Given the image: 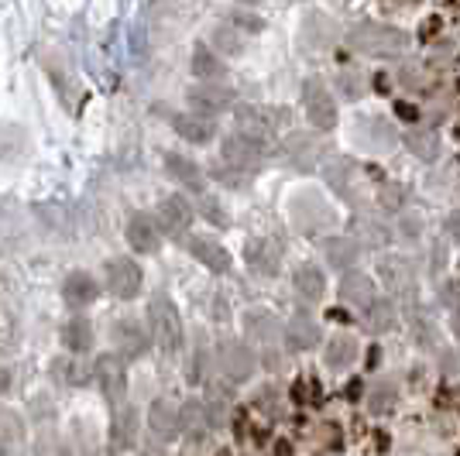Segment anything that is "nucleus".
I'll return each instance as SVG.
<instances>
[{
	"instance_id": "nucleus-29",
	"label": "nucleus",
	"mask_w": 460,
	"mask_h": 456,
	"mask_svg": "<svg viewBox=\"0 0 460 456\" xmlns=\"http://www.w3.org/2000/svg\"><path fill=\"white\" fill-rule=\"evenodd\" d=\"M62 346L69 350V354H86L90 346H93V323L90 320H83V316H73L69 323L62 326Z\"/></svg>"
},
{
	"instance_id": "nucleus-44",
	"label": "nucleus",
	"mask_w": 460,
	"mask_h": 456,
	"mask_svg": "<svg viewBox=\"0 0 460 456\" xmlns=\"http://www.w3.org/2000/svg\"><path fill=\"white\" fill-rule=\"evenodd\" d=\"M230 21H234V28H237V31H251V35H258V31L265 28V21L258 18V14H251V11H244V7L230 11Z\"/></svg>"
},
{
	"instance_id": "nucleus-8",
	"label": "nucleus",
	"mask_w": 460,
	"mask_h": 456,
	"mask_svg": "<svg viewBox=\"0 0 460 456\" xmlns=\"http://www.w3.org/2000/svg\"><path fill=\"white\" fill-rule=\"evenodd\" d=\"M114 354H120L124 361L145 357L152 350V329L137 323V320H117L114 323Z\"/></svg>"
},
{
	"instance_id": "nucleus-40",
	"label": "nucleus",
	"mask_w": 460,
	"mask_h": 456,
	"mask_svg": "<svg viewBox=\"0 0 460 456\" xmlns=\"http://www.w3.org/2000/svg\"><path fill=\"white\" fill-rule=\"evenodd\" d=\"M207 367H210V350H207L203 337H196V354H192L190 367H186V378H190V384H199V381L207 378Z\"/></svg>"
},
{
	"instance_id": "nucleus-60",
	"label": "nucleus",
	"mask_w": 460,
	"mask_h": 456,
	"mask_svg": "<svg viewBox=\"0 0 460 456\" xmlns=\"http://www.w3.org/2000/svg\"><path fill=\"white\" fill-rule=\"evenodd\" d=\"M450 329H454V337H457V340H460V312H457V316H454V320H450Z\"/></svg>"
},
{
	"instance_id": "nucleus-16",
	"label": "nucleus",
	"mask_w": 460,
	"mask_h": 456,
	"mask_svg": "<svg viewBox=\"0 0 460 456\" xmlns=\"http://www.w3.org/2000/svg\"><path fill=\"white\" fill-rule=\"evenodd\" d=\"M148 425H152V433L158 439L172 443V439L182 433V418H179V408H175V401L155 399L152 405H148Z\"/></svg>"
},
{
	"instance_id": "nucleus-35",
	"label": "nucleus",
	"mask_w": 460,
	"mask_h": 456,
	"mask_svg": "<svg viewBox=\"0 0 460 456\" xmlns=\"http://www.w3.org/2000/svg\"><path fill=\"white\" fill-rule=\"evenodd\" d=\"M203 408H207V422H210V429L227 425L230 422V391L210 388V395H207V401H203Z\"/></svg>"
},
{
	"instance_id": "nucleus-22",
	"label": "nucleus",
	"mask_w": 460,
	"mask_h": 456,
	"mask_svg": "<svg viewBox=\"0 0 460 456\" xmlns=\"http://www.w3.org/2000/svg\"><path fill=\"white\" fill-rule=\"evenodd\" d=\"M172 127H175V134H179L182 141H190V145H210L213 137H217V124H213L210 117H199V114H192V110L175 114Z\"/></svg>"
},
{
	"instance_id": "nucleus-42",
	"label": "nucleus",
	"mask_w": 460,
	"mask_h": 456,
	"mask_svg": "<svg viewBox=\"0 0 460 456\" xmlns=\"http://www.w3.org/2000/svg\"><path fill=\"white\" fill-rule=\"evenodd\" d=\"M52 378H56L58 384H69V388H76L79 381H83V371H79L76 357H58V361L52 364Z\"/></svg>"
},
{
	"instance_id": "nucleus-33",
	"label": "nucleus",
	"mask_w": 460,
	"mask_h": 456,
	"mask_svg": "<svg viewBox=\"0 0 460 456\" xmlns=\"http://www.w3.org/2000/svg\"><path fill=\"white\" fill-rule=\"evenodd\" d=\"M179 418H182V429L190 433V439H196V443H203V439H207L210 422H207V408H203V401H186V405L179 408Z\"/></svg>"
},
{
	"instance_id": "nucleus-23",
	"label": "nucleus",
	"mask_w": 460,
	"mask_h": 456,
	"mask_svg": "<svg viewBox=\"0 0 460 456\" xmlns=\"http://www.w3.org/2000/svg\"><path fill=\"white\" fill-rule=\"evenodd\" d=\"M292 216H296V224H299V227L316 230L330 220V209H326V203L316 196V192H303V196H296V199H292Z\"/></svg>"
},
{
	"instance_id": "nucleus-31",
	"label": "nucleus",
	"mask_w": 460,
	"mask_h": 456,
	"mask_svg": "<svg viewBox=\"0 0 460 456\" xmlns=\"http://www.w3.org/2000/svg\"><path fill=\"white\" fill-rule=\"evenodd\" d=\"M395 323H399V312H395V305L388 303V299H375L365 309V326L371 333H392Z\"/></svg>"
},
{
	"instance_id": "nucleus-26",
	"label": "nucleus",
	"mask_w": 460,
	"mask_h": 456,
	"mask_svg": "<svg viewBox=\"0 0 460 456\" xmlns=\"http://www.w3.org/2000/svg\"><path fill=\"white\" fill-rule=\"evenodd\" d=\"M292 285L299 292V299L303 303H323V292H326V278L323 271L316 265H299L296 267V275H292Z\"/></svg>"
},
{
	"instance_id": "nucleus-41",
	"label": "nucleus",
	"mask_w": 460,
	"mask_h": 456,
	"mask_svg": "<svg viewBox=\"0 0 460 456\" xmlns=\"http://www.w3.org/2000/svg\"><path fill=\"white\" fill-rule=\"evenodd\" d=\"M199 213H203V220L213 224V227H227L230 224V209L220 203V199H213V196H203L199 199Z\"/></svg>"
},
{
	"instance_id": "nucleus-10",
	"label": "nucleus",
	"mask_w": 460,
	"mask_h": 456,
	"mask_svg": "<svg viewBox=\"0 0 460 456\" xmlns=\"http://www.w3.org/2000/svg\"><path fill=\"white\" fill-rule=\"evenodd\" d=\"M124 237H128V244H131L137 254H155L158 244H162L158 220L148 216V213H131V216H128V227H124Z\"/></svg>"
},
{
	"instance_id": "nucleus-1",
	"label": "nucleus",
	"mask_w": 460,
	"mask_h": 456,
	"mask_svg": "<svg viewBox=\"0 0 460 456\" xmlns=\"http://www.w3.org/2000/svg\"><path fill=\"white\" fill-rule=\"evenodd\" d=\"M148 329H152L162 354L175 357L182 350V320H179V309L165 292H155L152 303H148Z\"/></svg>"
},
{
	"instance_id": "nucleus-56",
	"label": "nucleus",
	"mask_w": 460,
	"mask_h": 456,
	"mask_svg": "<svg viewBox=\"0 0 460 456\" xmlns=\"http://www.w3.org/2000/svg\"><path fill=\"white\" fill-rule=\"evenodd\" d=\"M347 399H361V381H350V388H347Z\"/></svg>"
},
{
	"instance_id": "nucleus-30",
	"label": "nucleus",
	"mask_w": 460,
	"mask_h": 456,
	"mask_svg": "<svg viewBox=\"0 0 460 456\" xmlns=\"http://www.w3.org/2000/svg\"><path fill=\"white\" fill-rule=\"evenodd\" d=\"M244 258H248V265L254 267L258 275H275V271H279V261H282L279 244H271V241H251L248 250H244Z\"/></svg>"
},
{
	"instance_id": "nucleus-7",
	"label": "nucleus",
	"mask_w": 460,
	"mask_h": 456,
	"mask_svg": "<svg viewBox=\"0 0 460 456\" xmlns=\"http://www.w3.org/2000/svg\"><path fill=\"white\" fill-rule=\"evenodd\" d=\"M141 282H145V271L137 267V261L131 258H114V261H107V288H111V295L117 299H137V292H141Z\"/></svg>"
},
{
	"instance_id": "nucleus-52",
	"label": "nucleus",
	"mask_w": 460,
	"mask_h": 456,
	"mask_svg": "<svg viewBox=\"0 0 460 456\" xmlns=\"http://www.w3.org/2000/svg\"><path fill=\"white\" fill-rule=\"evenodd\" d=\"M447 233H450V241L460 248V209H454V213L447 216Z\"/></svg>"
},
{
	"instance_id": "nucleus-27",
	"label": "nucleus",
	"mask_w": 460,
	"mask_h": 456,
	"mask_svg": "<svg viewBox=\"0 0 460 456\" xmlns=\"http://www.w3.org/2000/svg\"><path fill=\"white\" fill-rule=\"evenodd\" d=\"M323 254L330 267H337V271H354L361 248L354 244V237H330L323 244Z\"/></svg>"
},
{
	"instance_id": "nucleus-3",
	"label": "nucleus",
	"mask_w": 460,
	"mask_h": 456,
	"mask_svg": "<svg viewBox=\"0 0 460 456\" xmlns=\"http://www.w3.org/2000/svg\"><path fill=\"white\" fill-rule=\"evenodd\" d=\"M303 110H306L309 124L316 131H330L337 124V103H333L330 90L323 86V79L309 76L303 83Z\"/></svg>"
},
{
	"instance_id": "nucleus-34",
	"label": "nucleus",
	"mask_w": 460,
	"mask_h": 456,
	"mask_svg": "<svg viewBox=\"0 0 460 456\" xmlns=\"http://www.w3.org/2000/svg\"><path fill=\"white\" fill-rule=\"evenodd\" d=\"M405 148L422 158V162H437L440 158V137L433 131H420V127H412V131L405 134Z\"/></svg>"
},
{
	"instance_id": "nucleus-43",
	"label": "nucleus",
	"mask_w": 460,
	"mask_h": 456,
	"mask_svg": "<svg viewBox=\"0 0 460 456\" xmlns=\"http://www.w3.org/2000/svg\"><path fill=\"white\" fill-rule=\"evenodd\" d=\"M367 127L375 134V137H371V148H385V152H388V148L395 145V131H392V124H385L382 117H371Z\"/></svg>"
},
{
	"instance_id": "nucleus-11",
	"label": "nucleus",
	"mask_w": 460,
	"mask_h": 456,
	"mask_svg": "<svg viewBox=\"0 0 460 456\" xmlns=\"http://www.w3.org/2000/svg\"><path fill=\"white\" fill-rule=\"evenodd\" d=\"M350 41L358 52H371V56H382L388 48H399L402 45V35L392 31V28H378V24H361L350 31Z\"/></svg>"
},
{
	"instance_id": "nucleus-4",
	"label": "nucleus",
	"mask_w": 460,
	"mask_h": 456,
	"mask_svg": "<svg viewBox=\"0 0 460 456\" xmlns=\"http://www.w3.org/2000/svg\"><path fill=\"white\" fill-rule=\"evenodd\" d=\"M93 378L107 401H120L128 395V361L120 354H100L93 361Z\"/></svg>"
},
{
	"instance_id": "nucleus-9",
	"label": "nucleus",
	"mask_w": 460,
	"mask_h": 456,
	"mask_svg": "<svg viewBox=\"0 0 460 456\" xmlns=\"http://www.w3.org/2000/svg\"><path fill=\"white\" fill-rule=\"evenodd\" d=\"M186 250H190L203 267H210L213 275H227L230 271V250L224 248L220 241L207 237V233H192V237H186Z\"/></svg>"
},
{
	"instance_id": "nucleus-24",
	"label": "nucleus",
	"mask_w": 460,
	"mask_h": 456,
	"mask_svg": "<svg viewBox=\"0 0 460 456\" xmlns=\"http://www.w3.org/2000/svg\"><path fill=\"white\" fill-rule=\"evenodd\" d=\"M24 418L14 408H0V456H14L24 446Z\"/></svg>"
},
{
	"instance_id": "nucleus-58",
	"label": "nucleus",
	"mask_w": 460,
	"mask_h": 456,
	"mask_svg": "<svg viewBox=\"0 0 460 456\" xmlns=\"http://www.w3.org/2000/svg\"><path fill=\"white\" fill-rule=\"evenodd\" d=\"M375 90H378V93H388V76H375Z\"/></svg>"
},
{
	"instance_id": "nucleus-21",
	"label": "nucleus",
	"mask_w": 460,
	"mask_h": 456,
	"mask_svg": "<svg viewBox=\"0 0 460 456\" xmlns=\"http://www.w3.org/2000/svg\"><path fill=\"white\" fill-rule=\"evenodd\" d=\"M286 343L288 350H296V354H306V350H313V346H320V340H323V329H320V323L316 320H309V316H296L292 323L286 326Z\"/></svg>"
},
{
	"instance_id": "nucleus-61",
	"label": "nucleus",
	"mask_w": 460,
	"mask_h": 456,
	"mask_svg": "<svg viewBox=\"0 0 460 456\" xmlns=\"http://www.w3.org/2000/svg\"><path fill=\"white\" fill-rule=\"evenodd\" d=\"M217 456H230V450H220V453H217Z\"/></svg>"
},
{
	"instance_id": "nucleus-15",
	"label": "nucleus",
	"mask_w": 460,
	"mask_h": 456,
	"mask_svg": "<svg viewBox=\"0 0 460 456\" xmlns=\"http://www.w3.org/2000/svg\"><path fill=\"white\" fill-rule=\"evenodd\" d=\"M100 295V282H96L90 271H69L66 282H62V303L73 305V309H86V305L96 303Z\"/></svg>"
},
{
	"instance_id": "nucleus-18",
	"label": "nucleus",
	"mask_w": 460,
	"mask_h": 456,
	"mask_svg": "<svg viewBox=\"0 0 460 456\" xmlns=\"http://www.w3.org/2000/svg\"><path fill=\"white\" fill-rule=\"evenodd\" d=\"M323 364L333 371V374H344L358 364V340L350 333H337L330 337L323 346Z\"/></svg>"
},
{
	"instance_id": "nucleus-47",
	"label": "nucleus",
	"mask_w": 460,
	"mask_h": 456,
	"mask_svg": "<svg viewBox=\"0 0 460 456\" xmlns=\"http://www.w3.org/2000/svg\"><path fill=\"white\" fill-rule=\"evenodd\" d=\"M378 203H382L385 209H402V203H405L402 186H392V182H385L382 192H378Z\"/></svg>"
},
{
	"instance_id": "nucleus-2",
	"label": "nucleus",
	"mask_w": 460,
	"mask_h": 456,
	"mask_svg": "<svg viewBox=\"0 0 460 456\" xmlns=\"http://www.w3.org/2000/svg\"><path fill=\"white\" fill-rule=\"evenodd\" d=\"M213 361H217V367H220L234 384H244V381L254 374V367H258L254 350H251L244 340H237V337H224V340L217 343Z\"/></svg>"
},
{
	"instance_id": "nucleus-49",
	"label": "nucleus",
	"mask_w": 460,
	"mask_h": 456,
	"mask_svg": "<svg viewBox=\"0 0 460 456\" xmlns=\"http://www.w3.org/2000/svg\"><path fill=\"white\" fill-rule=\"evenodd\" d=\"M361 83H365L361 76H354V73H344V76H341V90H344V96L358 100V96L365 93V86H361Z\"/></svg>"
},
{
	"instance_id": "nucleus-32",
	"label": "nucleus",
	"mask_w": 460,
	"mask_h": 456,
	"mask_svg": "<svg viewBox=\"0 0 460 456\" xmlns=\"http://www.w3.org/2000/svg\"><path fill=\"white\" fill-rule=\"evenodd\" d=\"M350 175H354V165H350V158H344V154H333L326 162L323 179L337 196H350Z\"/></svg>"
},
{
	"instance_id": "nucleus-53",
	"label": "nucleus",
	"mask_w": 460,
	"mask_h": 456,
	"mask_svg": "<svg viewBox=\"0 0 460 456\" xmlns=\"http://www.w3.org/2000/svg\"><path fill=\"white\" fill-rule=\"evenodd\" d=\"M437 31H440V18H429V21H426V24L420 28V39L429 41L433 35H437Z\"/></svg>"
},
{
	"instance_id": "nucleus-19",
	"label": "nucleus",
	"mask_w": 460,
	"mask_h": 456,
	"mask_svg": "<svg viewBox=\"0 0 460 456\" xmlns=\"http://www.w3.org/2000/svg\"><path fill=\"white\" fill-rule=\"evenodd\" d=\"M165 171L172 175L179 186H186V189L196 192V196H203V192H207V179H203V171H199V165H196L192 158H186V154L165 152Z\"/></svg>"
},
{
	"instance_id": "nucleus-59",
	"label": "nucleus",
	"mask_w": 460,
	"mask_h": 456,
	"mask_svg": "<svg viewBox=\"0 0 460 456\" xmlns=\"http://www.w3.org/2000/svg\"><path fill=\"white\" fill-rule=\"evenodd\" d=\"M137 456H165V450H158V446H148V450H141Z\"/></svg>"
},
{
	"instance_id": "nucleus-45",
	"label": "nucleus",
	"mask_w": 460,
	"mask_h": 456,
	"mask_svg": "<svg viewBox=\"0 0 460 456\" xmlns=\"http://www.w3.org/2000/svg\"><path fill=\"white\" fill-rule=\"evenodd\" d=\"M440 305L443 309H454V316L460 312V278H447L440 285Z\"/></svg>"
},
{
	"instance_id": "nucleus-51",
	"label": "nucleus",
	"mask_w": 460,
	"mask_h": 456,
	"mask_svg": "<svg viewBox=\"0 0 460 456\" xmlns=\"http://www.w3.org/2000/svg\"><path fill=\"white\" fill-rule=\"evenodd\" d=\"M395 117L405 120V124H416V120H420V107L409 103V100H399V103H395Z\"/></svg>"
},
{
	"instance_id": "nucleus-25",
	"label": "nucleus",
	"mask_w": 460,
	"mask_h": 456,
	"mask_svg": "<svg viewBox=\"0 0 460 456\" xmlns=\"http://www.w3.org/2000/svg\"><path fill=\"white\" fill-rule=\"evenodd\" d=\"M241 323H244L251 340H261V343H275L282 333H286V326L279 323L271 312H265V309H248Z\"/></svg>"
},
{
	"instance_id": "nucleus-55",
	"label": "nucleus",
	"mask_w": 460,
	"mask_h": 456,
	"mask_svg": "<svg viewBox=\"0 0 460 456\" xmlns=\"http://www.w3.org/2000/svg\"><path fill=\"white\" fill-rule=\"evenodd\" d=\"M405 233H409V237L420 233V220H416V216H405Z\"/></svg>"
},
{
	"instance_id": "nucleus-39",
	"label": "nucleus",
	"mask_w": 460,
	"mask_h": 456,
	"mask_svg": "<svg viewBox=\"0 0 460 456\" xmlns=\"http://www.w3.org/2000/svg\"><path fill=\"white\" fill-rule=\"evenodd\" d=\"M409 323H412V337H416L420 346H433V343H437V333H433L437 326H433V320H429L426 312L412 309V312H409Z\"/></svg>"
},
{
	"instance_id": "nucleus-38",
	"label": "nucleus",
	"mask_w": 460,
	"mask_h": 456,
	"mask_svg": "<svg viewBox=\"0 0 460 456\" xmlns=\"http://www.w3.org/2000/svg\"><path fill=\"white\" fill-rule=\"evenodd\" d=\"M213 45H217V56H241V31L234 24H224L213 31Z\"/></svg>"
},
{
	"instance_id": "nucleus-37",
	"label": "nucleus",
	"mask_w": 460,
	"mask_h": 456,
	"mask_svg": "<svg viewBox=\"0 0 460 456\" xmlns=\"http://www.w3.org/2000/svg\"><path fill=\"white\" fill-rule=\"evenodd\" d=\"M237 124H241V134H248V137H258V141H261V137L271 131L275 120L261 114L258 107H241V110H237Z\"/></svg>"
},
{
	"instance_id": "nucleus-48",
	"label": "nucleus",
	"mask_w": 460,
	"mask_h": 456,
	"mask_svg": "<svg viewBox=\"0 0 460 456\" xmlns=\"http://www.w3.org/2000/svg\"><path fill=\"white\" fill-rule=\"evenodd\" d=\"M437 367H440V374H447V378H450V374H457V371H460L457 354H454V350H447V346H443L440 354H437Z\"/></svg>"
},
{
	"instance_id": "nucleus-5",
	"label": "nucleus",
	"mask_w": 460,
	"mask_h": 456,
	"mask_svg": "<svg viewBox=\"0 0 460 456\" xmlns=\"http://www.w3.org/2000/svg\"><path fill=\"white\" fill-rule=\"evenodd\" d=\"M220 158L227 162L230 169H258L261 165V158H265V148H261V141L258 137H248V134H227L224 137V145H220Z\"/></svg>"
},
{
	"instance_id": "nucleus-12",
	"label": "nucleus",
	"mask_w": 460,
	"mask_h": 456,
	"mask_svg": "<svg viewBox=\"0 0 460 456\" xmlns=\"http://www.w3.org/2000/svg\"><path fill=\"white\" fill-rule=\"evenodd\" d=\"M378 275H382V282L388 292H395V295H416L412 267H409V261L399 258V254H385L382 261H378Z\"/></svg>"
},
{
	"instance_id": "nucleus-50",
	"label": "nucleus",
	"mask_w": 460,
	"mask_h": 456,
	"mask_svg": "<svg viewBox=\"0 0 460 456\" xmlns=\"http://www.w3.org/2000/svg\"><path fill=\"white\" fill-rule=\"evenodd\" d=\"M35 456H69V453H66V446H62L58 439L45 436V439L39 443V450H35Z\"/></svg>"
},
{
	"instance_id": "nucleus-46",
	"label": "nucleus",
	"mask_w": 460,
	"mask_h": 456,
	"mask_svg": "<svg viewBox=\"0 0 460 456\" xmlns=\"http://www.w3.org/2000/svg\"><path fill=\"white\" fill-rule=\"evenodd\" d=\"M286 148H288V154H292V162H296L299 169H306L309 158H313V145H309V141H303V137H288Z\"/></svg>"
},
{
	"instance_id": "nucleus-57",
	"label": "nucleus",
	"mask_w": 460,
	"mask_h": 456,
	"mask_svg": "<svg viewBox=\"0 0 460 456\" xmlns=\"http://www.w3.org/2000/svg\"><path fill=\"white\" fill-rule=\"evenodd\" d=\"M378 357H382V350L371 346V350H367V367H378Z\"/></svg>"
},
{
	"instance_id": "nucleus-13",
	"label": "nucleus",
	"mask_w": 460,
	"mask_h": 456,
	"mask_svg": "<svg viewBox=\"0 0 460 456\" xmlns=\"http://www.w3.org/2000/svg\"><path fill=\"white\" fill-rule=\"evenodd\" d=\"M350 233H354V244H358V248H367V250L388 248V241H392V230L385 227V220L371 216V213H354Z\"/></svg>"
},
{
	"instance_id": "nucleus-54",
	"label": "nucleus",
	"mask_w": 460,
	"mask_h": 456,
	"mask_svg": "<svg viewBox=\"0 0 460 456\" xmlns=\"http://www.w3.org/2000/svg\"><path fill=\"white\" fill-rule=\"evenodd\" d=\"M11 371H7V367H4V364H0V395H7V391H11Z\"/></svg>"
},
{
	"instance_id": "nucleus-36",
	"label": "nucleus",
	"mask_w": 460,
	"mask_h": 456,
	"mask_svg": "<svg viewBox=\"0 0 460 456\" xmlns=\"http://www.w3.org/2000/svg\"><path fill=\"white\" fill-rule=\"evenodd\" d=\"M395 405H399V391H395V384H392V381H378V384L371 388V395H367V412H375V416H388Z\"/></svg>"
},
{
	"instance_id": "nucleus-20",
	"label": "nucleus",
	"mask_w": 460,
	"mask_h": 456,
	"mask_svg": "<svg viewBox=\"0 0 460 456\" xmlns=\"http://www.w3.org/2000/svg\"><path fill=\"white\" fill-rule=\"evenodd\" d=\"M341 303L354 305V309H367L375 303V278L365 275V271H347L344 282H341Z\"/></svg>"
},
{
	"instance_id": "nucleus-14",
	"label": "nucleus",
	"mask_w": 460,
	"mask_h": 456,
	"mask_svg": "<svg viewBox=\"0 0 460 456\" xmlns=\"http://www.w3.org/2000/svg\"><path fill=\"white\" fill-rule=\"evenodd\" d=\"M155 220H158V230H165L172 237H182L192 227V206L182 196H165L158 203V216Z\"/></svg>"
},
{
	"instance_id": "nucleus-6",
	"label": "nucleus",
	"mask_w": 460,
	"mask_h": 456,
	"mask_svg": "<svg viewBox=\"0 0 460 456\" xmlns=\"http://www.w3.org/2000/svg\"><path fill=\"white\" fill-rule=\"evenodd\" d=\"M186 100H190L192 114L210 117L213 120V114H224V110L234 107V90L220 86V83H196L190 93H186Z\"/></svg>"
},
{
	"instance_id": "nucleus-28",
	"label": "nucleus",
	"mask_w": 460,
	"mask_h": 456,
	"mask_svg": "<svg viewBox=\"0 0 460 456\" xmlns=\"http://www.w3.org/2000/svg\"><path fill=\"white\" fill-rule=\"evenodd\" d=\"M190 69L199 83H217V79L227 73V69H224V58L217 56L213 48H207V45H196V48H192Z\"/></svg>"
},
{
	"instance_id": "nucleus-17",
	"label": "nucleus",
	"mask_w": 460,
	"mask_h": 456,
	"mask_svg": "<svg viewBox=\"0 0 460 456\" xmlns=\"http://www.w3.org/2000/svg\"><path fill=\"white\" fill-rule=\"evenodd\" d=\"M137 429H141V422H137V408L131 405H120L111 418V450L114 453H124V450H131L137 443Z\"/></svg>"
}]
</instances>
